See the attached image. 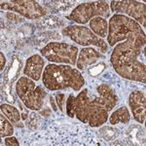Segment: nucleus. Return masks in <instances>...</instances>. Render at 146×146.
Masks as SVG:
<instances>
[{"instance_id": "aec40b11", "label": "nucleus", "mask_w": 146, "mask_h": 146, "mask_svg": "<svg viewBox=\"0 0 146 146\" xmlns=\"http://www.w3.org/2000/svg\"><path fill=\"white\" fill-rule=\"evenodd\" d=\"M74 5V2L71 1H53L51 2V6L55 10L60 12H66L68 9H70Z\"/></svg>"}, {"instance_id": "a878e982", "label": "nucleus", "mask_w": 146, "mask_h": 146, "mask_svg": "<svg viewBox=\"0 0 146 146\" xmlns=\"http://www.w3.org/2000/svg\"><path fill=\"white\" fill-rule=\"evenodd\" d=\"M5 65H6V58L4 56V54L1 52L0 53V70H1V72L3 71Z\"/></svg>"}, {"instance_id": "a211bd4d", "label": "nucleus", "mask_w": 146, "mask_h": 146, "mask_svg": "<svg viewBox=\"0 0 146 146\" xmlns=\"http://www.w3.org/2000/svg\"><path fill=\"white\" fill-rule=\"evenodd\" d=\"M41 25L43 27L52 29V28L60 27L64 25V22L62 21V19L51 16V17H48V18H44L41 22Z\"/></svg>"}, {"instance_id": "4468645a", "label": "nucleus", "mask_w": 146, "mask_h": 146, "mask_svg": "<svg viewBox=\"0 0 146 146\" xmlns=\"http://www.w3.org/2000/svg\"><path fill=\"white\" fill-rule=\"evenodd\" d=\"M0 108H1V112L3 113L4 116H6L10 120V122L14 126L17 128H23L22 115H21L18 108L11 104H7V103H2Z\"/></svg>"}, {"instance_id": "20e7f679", "label": "nucleus", "mask_w": 146, "mask_h": 146, "mask_svg": "<svg viewBox=\"0 0 146 146\" xmlns=\"http://www.w3.org/2000/svg\"><path fill=\"white\" fill-rule=\"evenodd\" d=\"M131 42L144 48L146 35L143 28L133 19L115 14L108 22V46H115L120 42Z\"/></svg>"}, {"instance_id": "412c9836", "label": "nucleus", "mask_w": 146, "mask_h": 146, "mask_svg": "<svg viewBox=\"0 0 146 146\" xmlns=\"http://www.w3.org/2000/svg\"><path fill=\"white\" fill-rule=\"evenodd\" d=\"M139 131H141L139 126H131V129H129V131H131V135H129L128 136L131 138V140H133V144H142V143H141V141L138 139V136L136 135Z\"/></svg>"}, {"instance_id": "2eb2a0df", "label": "nucleus", "mask_w": 146, "mask_h": 146, "mask_svg": "<svg viewBox=\"0 0 146 146\" xmlns=\"http://www.w3.org/2000/svg\"><path fill=\"white\" fill-rule=\"evenodd\" d=\"M90 29L95 33L96 36L103 39L107 37L108 34V23L104 18L96 17L94 18L89 22Z\"/></svg>"}, {"instance_id": "6e6552de", "label": "nucleus", "mask_w": 146, "mask_h": 146, "mask_svg": "<svg viewBox=\"0 0 146 146\" xmlns=\"http://www.w3.org/2000/svg\"><path fill=\"white\" fill-rule=\"evenodd\" d=\"M62 33L64 36L69 37L73 42L84 47L95 46L100 49L101 53L105 54L108 52L109 46L104 39H101L94 33L89 27L84 25H69L62 28Z\"/></svg>"}, {"instance_id": "9b49d317", "label": "nucleus", "mask_w": 146, "mask_h": 146, "mask_svg": "<svg viewBox=\"0 0 146 146\" xmlns=\"http://www.w3.org/2000/svg\"><path fill=\"white\" fill-rule=\"evenodd\" d=\"M129 106L135 121L139 124L144 123L146 110L145 94L141 91H133L129 96Z\"/></svg>"}, {"instance_id": "1a4fd4ad", "label": "nucleus", "mask_w": 146, "mask_h": 146, "mask_svg": "<svg viewBox=\"0 0 146 146\" xmlns=\"http://www.w3.org/2000/svg\"><path fill=\"white\" fill-rule=\"evenodd\" d=\"M1 9L13 11L28 20H39L47 15V10L34 0H13L1 2Z\"/></svg>"}, {"instance_id": "4be33fe9", "label": "nucleus", "mask_w": 146, "mask_h": 146, "mask_svg": "<svg viewBox=\"0 0 146 146\" xmlns=\"http://www.w3.org/2000/svg\"><path fill=\"white\" fill-rule=\"evenodd\" d=\"M56 105L60 108V110L62 112L64 111L63 109V106L65 104V95L64 94H58L56 95Z\"/></svg>"}, {"instance_id": "f03ea898", "label": "nucleus", "mask_w": 146, "mask_h": 146, "mask_svg": "<svg viewBox=\"0 0 146 146\" xmlns=\"http://www.w3.org/2000/svg\"><path fill=\"white\" fill-rule=\"evenodd\" d=\"M142 47L131 42H120L114 46L110 62L121 77L135 82H146L145 64L138 60Z\"/></svg>"}, {"instance_id": "393cba45", "label": "nucleus", "mask_w": 146, "mask_h": 146, "mask_svg": "<svg viewBox=\"0 0 146 146\" xmlns=\"http://www.w3.org/2000/svg\"><path fill=\"white\" fill-rule=\"evenodd\" d=\"M6 16H7V18H8L9 20L11 21V22H14V23H16L23 22V19L20 18L18 15H16V14H14V13H7Z\"/></svg>"}, {"instance_id": "bb28decb", "label": "nucleus", "mask_w": 146, "mask_h": 146, "mask_svg": "<svg viewBox=\"0 0 146 146\" xmlns=\"http://www.w3.org/2000/svg\"><path fill=\"white\" fill-rule=\"evenodd\" d=\"M50 101H51V106L53 107L54 111H56L58 110V105L55 103V101H54V98H52V96H50Z\"/></svg>"}, {"instance_id": "f8f14e48", "label": "nucleus", "mask_w": 146, "mask_h": 146, "mask_svg": "<svg viewBox=\"0 0 146 146\" xmlns=\"http://www.w3.org/2000/svg\"><path fill=\"white\" fill-rule=\"evenodd\" d=\"M45 66V60L43 56L38 54H34L27 60L25 68H23V74L28 78L39 81L43 74V69Z\"/></svg>"}, {"instance_id": "0eeeda50", "label": "nucleus", "mask_w": 146, "mask_h": 146, "mask_svg": "<svg viewBox=\"0 0 146 146\" xmlns=\"http://www.w3.org/2000/svg\"><path fill=\"white\" fill-rule=\"evenodd\" d=\"M96 17L104 18L105 20L110 17V6L106 1H92L79 4L73 9L66 19L73 21L79 25H83Z\"/></svg>"}, {"instance_id": "6ab92c4d", "label": "nucleus", "mask_w": 146, "mask_h": 146, "mask_svg": "<svg viewBox=\"0 0 146 146\" xmlns=\"http://www.w3.org/2000/svg\"><path fill=\"white\" fill-rule=\"evenodd\" d=\"M100 133L101 137L104 138L106 141H111V140H114L115 138L119 135V131L115 128L105 126V127L100 128Z\"/></svg>"}, {"instance_id": "f3484780", "label": "nucleus", "mask_w": 146, "mask_h": 146, "mask_svg": "<svg viewBox=\"0 0 146 146\" xmlns=\"http://www.w3.org/2000/svg\"><path fill=\"white\" fill-rule=\"evenodd\" d=\"M14 135V125L11 123L7 117L3 116V113L0 115V135L1 137H7Z\"/></svg>"}, {"instance_id": "ddd939ff", "label": "nucleus", "mask_w": 146, "mask_h": 146, "mask_svg": "<svg viewBox=\"0 0 146 146\" xmlns=\"http://www.w3.org/2000/svg\"><path fill=\"white\" fill-rule=\"evenodd\" d=\"M101 58H103V56L98 51L91 47H86L82 49L79 53V56L77 58L76 62L77 68L80 70L86 69L87 67H90L91 65L96 63Z\"/></svg>"}, {"instance_id": "dca6fc26", "label": "nucleus", "mask_w": 146, "mask_h": 146, "mask_svg": "<svg viewBox=\"0 0 146 146\" xmlns=\"http://www.w3.org/2000/svg\"><path fill=\"white\" fill-rule=\"evenodd\" d=\"M129 121H131V113L126 106H122L115 110L109 118V123L111 125L128 124Z\"/></svg>"}, {"instance_id": "f257e3e1", "label": "nucleus", "mask_w": 146, "mask_h": 146, "mask_svg": "<svg viewBox=\"0 0 146 146\" xmlns=\"http://www.w3.org/2000/svg\"><path fill=\"white\" fill-rule=\"evenodd\" d=\"M96 95H92L89 89L82 90L77 96L71 94L66 100V114L76 118L92 128H98L108 120V113L118 103V96L107 84L96 88Z\"/></svg>"}, {"instance_id": "7ed1b4c3", "label": "nucleus", "mask_w": 146, "mask_h": 146, "mask_svg": "<svg viewBox=\"0 0 146 146\" xmlns=\"http://www.w3.org/2000/svg\"><path fill=\"white\" fill-rule=\"evenodd\" d=\"M42 83L52 92L72 89L78 92L85 86V79L79 69L69 64H49L42 74Z\"/></svg>"}, {"instance_id": "39448f33", "label": "nucleus", "mask_w": 146, "mask_h": 146, "mask_svg": "<svg viewBox=\"0 0 146 146\" xmlns=\"http://www.w3.org/2000/svg\"><path fill=\"white\" fill-rule=\"evenodd\" d=\"M16 94L23 105L32 111H39L43 108L47 96L41 86H36L35 81L27 76H23L16 84Z\"/></svg>"}, {"instance_id": "b1692460", "label": "nucleus", "mask_w": 146, "mask_h": 146, "mask_svg": "<svg viewBox=\"0 0 146 146\" xmlns=\"http://www.w3.org/2000/svg\"><path fill=\"white\" fill-rule=\"evenodd\" d=\"M4 144L7 146H19L20 143L17 138L15 136H7L5 137V140H4Z\"/></svg>"}, {"instance_id": "5701e85b", "label": "nucleus", "mask_w": 146, "mask_h": 146, "mask_svg": "<svg viewBox=\"0 0 146 146\" xmlns=\"http://www.w3.org/2000/svg\"><path fill=\"white\" fill-rule=\"evenodd\" d=\"M105 67H106V64L101 62L98 65V67H91L88 72H89V74L92 75V76H96V75L101 73V71H102L103 69H105Z\"/></svg>"}, {"instance_id": "423d86ee", "label": "nucleus", "mask_w": 146, "mask_h": 146, "mask_svg": "<svg viewBox=\"0 0 146 146\" xmlns=\"http://www.w3.org/2000/svg\"><path fill=\"white\" fill-rule=\"evenodd\" d=\"M79 49L73 44L52 41L40 50V54L47 60L56 64L75 65L78 58Z\"/></svg>"}, {"instance_id": "9d476101", "label": "nucleus", "mask_w": 146, "mask_h": 146, "mask_svg": "<svg viewBox=\"0 0 146 146\" xmlns=\"http://www.w3.org/2000/svg\"><path fill=\"white\" fill-rule=\"evenodd\" d=\"M110 3V8L113 13L131 17L136 23H139L143 27H146V5L144 3L133 0L111 1Z\"/></svg>"}]
</instances>
